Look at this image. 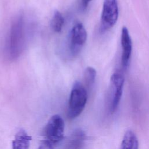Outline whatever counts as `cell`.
Segmentation results:
<instances>
[{"label": "cell", "mask_w": 149, "mask_h": 149, "mask_svg": "<svg viewBox=\"0 0 149 149\" xmlns=\"http://www.w3.org/2000/svg\"><path fill=\"white\" fill-rule=\"evenodd\" d=\"M26 27L23 13L17 15L13 20L6 43V54L10 60L18 58L24 49Z\"/></svg>", "instance_id": "6da1fadb"}, {"label": "cell", "mask_w": 149, "mask_h": 149, "mask_svg": "<svg viewBox=\"0 0 149 149\" xmlns=\"http://www.w3.org/2000/svg\"><path fill=\"white\" fill-rule=\"evenodd\" d=\"M87 100V91L79 81H76L70 94L67 116L70 120L77 117L83 111Z\"/></svg>", "instance_id": "7a4b0ae2"}, {"label": "cell", "mask_w": 149, "mask_h": 149, "mask_svg": "<svg viewBox=\"0 0 149 149\" xmlns=\"http://www.w3.org/2000/svg\"><path fill=\"white\" fill-rule=\"evenodd\" d=\"M65 123L58 115H53L48 121L44 130V141L52 146L59 143L63 138Z\"/></svg>", "instance_id": "3957f363"}, {"label": "cell", "mask_w": 149, "mask_h": 149, "mask_svg": "<svg viewBox=\"0 0 149 149\" xmlns=\"http://www.w3.org/2000/svg\"><path fill=\"white\" fill-rule=\"evenodd\" d=\"M110 81L107 104L109 112L113 113L116 110L122 97L125 78L120 73L115 72L111 76Z\"/></svg>", "instance_id": "277c9868"}, {"label": "cell", "mask_w": 149, "mask_h": 149, "mask_svg": "<svg viewBox=\"0 0 149 149\" xmlns=\"http://www.w3.org/2000/svg\"><path fill=\"white\" fill-rule=\"evenodd\" d=\"M119 15L117 0H104L101 16V30L106 31L116 23Z\"/></svg>", "instance_id": "5b68a950"}, {"label": "cell", "mask_w": 149, "mask_h": 149, "mask_svg": "<svg viewBox=\"0 0 149 149\" xmlns=\"http://www.w3.org/2000/svg\"><path fill=\"white\" fill-rule=\"evenodd\" d=\"M87 36V31L82 23H77L73 27L70 42V49L73 55L76 56L80 52L86 41Z\"/></svg>", "instance_id": "8992f818"}, {"label": "cell", "mask_w": 149, "mask_h": 149, "mask_svg": "<svg viewBox=\"0 0 149 149\" xmlns=\"http://www.w3.org/2000/svg\"><path fill=\"white\" fill-rule=\"evenodd\" d=\"M120 42L122 48L121 63L124 68H126L129 64L132 53V40L129 35V32L127 28L123 26L122 29Z\"/></svg>", "instance_id": "52a82bcc"}, {"label": "cell", "mask_w": 149, "mask_h": 149, "mask_svg": "<svg viewBox=\"0 0 149 149\" xmlns=\"http://www.w3.org/2000/svg\"><path fill=\"white\" fill-rule=\"evenodd\" d=\"M86 140L84 132L81 129H76L68 138L65 149H83Z\"/></svg>", "instance_id": "ba28073f"}, {"label": "cell", "mask_w": 149, "mask_h": 149, "mask_svg": "<svg viewBox=\"0 0 149 149\" xmlns=\"http://www.w3.org/2000/svg\"><path fill=\"white\" fill-rule=\"evenodd\" d=\"M31 137L23 129H20L16 134L12 141V149H29Z\"/></svg>", "instance_id": "9c48e42d"}, {"label": "cell", "mask_w": 149, "mask_h": 149, "mask_svg": "<svg viewBox=\"0 0 149 149\" xmlns=\"http://www.w3.org/2000/svg\"><path fill=\"white\" fill-rule=\"evenodd\" d=\"M120 149H139V141L136 134L131 130L125 133Z\"/></svg>", "instance_id": "30bf717a"}, {"label": "cell", "mask_w": 149, "mask_h": 149, "mask_svg": "<svg viewBox=\"0 0 149 149\" xmlns=\"http://www.w3.org/2000/svg\"><path fill=\"white\" fill-rule=\"evenodd\" d=\"M63 23L64 19L62 14L59 11L55 10L51 20V27L52 30L56 33H59L62 29Z\"/></svg>", "instance_id": "8fae6325"}, {"label": "cell", "mask_w": 149, "mask_h": 149, "mask_svg": "<svg viewBox=\"0 0 149 149\" xmlns=\"http://www.w3.org/2000/svg\"><path fill=\"white\" fill-rule=\"evenodd\" d=\"M96 70L93 67H87L84 73V79L86 85L88 88L91 87L94 84L95 77H96Z\"/></svg>", "instance_id": "7c38bea8"}, {"label": "cell", "mask_w": 149, "mask_h": 149, "mask_svg": "<svg viewBox=\"0 0 149 149\" xmlns=\"http://www.w3.org/2000/svg\"><path fill=\"white\" fill-rule=\"evenodd\" d=\"M38 149H54L53 146L47 143L45 141H43L42 143L40 145Z\"/></svg>", "instance_id": "4fadbf2b"}, {"label": "cell", "mask_w": 149, "mask_h": 149, "mask_svg": "<svg viewBox=\"0 0 149 149\" xmlns=\"http://www.w3.org/2000/svg\"><path fill=\"white\" fill-rule=\"evenodd\" d=\"M92 1V0H81V6H82V8H83V9H86V8L87 7V6H88L89 2H90V1Z\"/></svg>", "instance_id": "5bb4252c"}]
</instances>
